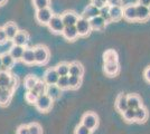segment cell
I'll use <instances>...</instances> for the list:
<instances>
[{"mask_svg": "<svg viewBox=\"0 0 150 134\" xmlns=\"http://www.w3.org/2000/svg\"><path fill=\"white\" fill-rule=\"evenodd\" d=\"M91 5H93L94 7H96L98 9H101L104 6L108 5V0H92Z\"/></svg>", "mask_w": 150, "mask_h": 134, "instance_id": "cell-40", "label": "cell"}, {"mask_svg": "<svg viewBox=\"0 0 150 134\" xmlns=\"http://www.w3.org/2000/svg\"><path fill=\"white\" fill-rule=\"evenodd\" d=\"M108 5L110 7H122V0H108Z\"/></svg>", "mask_w": 150, "mask_h": 134, "instance_id": "cell-43", "label": "cell"}, {"mask_svg": "<svg viewBox=\"0 0 150 134\" xmlns=\"http://www.w3.org/2000/svg\"><path fill=\"white\" fill-rule=\"evenodd\" d=\"M25 51V47L24 46H18V45H13L10 51H9V54L13 56V58L15 60H19L23 57V54Z\"/></svg>", "mask_w": 150, "mask_h": 134, "instance_id": "cell-22", "label": "cell"}, {"mask_svg": "<svg viewBox=\"0 0 150 134\" xmlns=\"http://www.w3.org/2000/svg\"><path fill=\"white\" fill-rule=\"evenodd\" d=\"M6 1H7V0H0V5H4Z\"/></svg>", "mask_w": 150, "mask_h": 134, "instance_id": "cell-48", "label": "cell"}, {"mask_svg": "<svg viewBox=\"0 0 150 134\" xmlns=\"http://www.w3.org/2000/svg\"><path fill=\"white\" fill-rule=\"evenodd\" d=\"M90 25H91L92 30H102L105 27L106 22L101 18L100 16H98V17L92 18V19L90 20Z\"/></svg>", "mask_w": 150, "mask_h": 134, "instance_id": "cell-25", "label": "cell"}, {"mask_svg": "<svg viewBox=\"0 0 150 134\" xmlns=\"http://www.w3.org/2000/svg\"><path fill=\"white\" fill-rule=\"evenodd\" d=\"M38 82V78L36 76L33 75H28L25 78V87L27 88V91H30L34 88V86L36 85V83Z\"/></svg>", "mask_w": 150, "mask_h": 134, "instance_id": "cell-33", "label": "cell"}, {"mask_svg": "<svg viewBox=\"0 0 150 134\" xmlns=\"http://www.w3.org/2000/svg\"><path fill=\"white\" fill-rule=\"evenodd\" d=\"M74 134H92V131L88 130L86 126H84L83 124H80L75 128V132Z\"/></svg>", "mask_w": 150, "mask_h": 134, "instance_id": "cell-39", "label": "cell"}, {"mask_svg": "<svg viewBox=\"0 0 150 134\" xmlns=\"http://www.w3.org/2000/svg\"><path fill=\"white\" fill-rule=\"evenodd\" d=\"M1 62H2V67L4 69H10L15 64V59L9 53H5L1 55Z\"/></svg>", "mask_w": 150, "mask_h": 134, "instance_id": "cell-24", "label": "cell"}, {"mask_svg": "<svg viewBox=\"0 0 150 134\" xmlns=\"http://www.w3.org/2000/svg\"><path fill=\"white\" fill-rule=\"evenodd\" d=\"M47 26H48V28H50L54 34H62L63 30H64V28H65L61 16H57V15H54V16L52 17V19L50 20V22H48Z\"/></svg>", "mask_w": 150, "mask_h": 134, "instance_id": "cell-5", "label": "cell"}, {"mask_svg": "<svg viewBox=\"0 0 150 134\" xmlns=\"http://www.w3.org/2000/svg\"><path fill=\"white\" fill-rule=\"evenodd\" d=\"M28 128H29V133L30 134H43V130H42V126L34 122V123H30L28 125Z\"/></svg>", "mask_w": 150, "mask_h": 134, "instance_id": "cell-38", "label": "cell"}, {"mask_svg": "<svg viewBox=\"0 0 150 134\" xmlns=\"http://www.w3.org/2000/svg\"><path fill=\"white\" fill-rule=\"evenodd\" d=\"M110 16L112 21H118L123 17V8L122 7H110Z\"/></svg>", "mask_w": 150, "mask_h": 134, "instance_id": "cell-26", "label": "cell"}, {"mask_svg": "<svg viewBox=\"0 0 150 134\" xmlns=\"http://www.w3.org/2000/svg\"><path fill=\"white\" fill-rule=\"evenodd\" d=\"M115 107L120 113H123L125 109H128V95H125L123 93H121L117 96L115 100Z\"/></svg>", "mask_w": 150, "mask_h": 134, "instance_id": "cell-11", "label": "cell"}, {"mask_svg": "<svg viewBox=\"0 0 150 134\" xmlns=\"http://www.w3.org/2000/svg\"><path fill=\"white\" fill-rule=\"evenodd\" d=\"M81 124H83L84 126H86L88 130L93 131L94 128H98V124H99V117L98 115L92 113V112H88L82 116Z\"/></svg>", "mask_w": 150, "mask_h": 134, "instance_id": "cell-3", "label": "cell"}, {"mask_svg": "<svg viewBox=\"0 0 150 134\" xmlns=\"http://www.w3.org/2000/svg\"><path fill=\"white\" fill-rule=\"evenodd\" d=\"M61 18L63 20V24L65 27H69V26H75L76 25V22H77V20H79V15L74 11H72V10H69V11H65V13H63L62 16H61Z\"/></svg>", "mask_w": 150, "mask_h": 134, "instance_id": "cell-7", "label": "cell"}, {"mask_svg": "<svg viewBox=\"0 0 150 134\" xmlns=\"http://www.w3.org/2000/svg\"><path fill=\"white\" fill-rule=\"evenodd\" d=\"M34 7L36 8V10L45 9V8H50V0H33Z\"/></svg>", "mask_w": 150, "mask_h": 134, "instance_id": "cell-35", "label": "cell"}, {"mask_svg": "<svg viewBox=\"0 0 150 134\" xmlns=\"http://www.w3.org/2000/svg\"><path fill=\"white\" fill-rule=\"evenodd\" d=\"M57 86H58V88L63 89H67L69 88V76H61L59 77V79H58V82L56 84Z\"/></svg>", "mask_w": 150, "mask_h": 134, "instance_id": "cell-37", "label": "cell"}, {"mask_svg": "<svg viewBox=\"0 0 150 134\" xmlns=\"http://www.w3.org/2000/svg\"><path fill=\"white\" fill-rule=\"evenodd\" d=\"M136 8H137V20H140V21H146V20L149 19L150 17V11L149 8L146 6H142V5H136Z\"/></svg>", "mask_w": 150, "mask_h": 134, "instance_id": "cell-12", "label": "cell"}, {"mask_svg": "<svg viewBox=\"0 0 150 134\" xmlns=\"http://www.w3.org/2000/svg\"><path fill=\"white\" fill-rule=\"evenodd\" d=\"M21 60L25 64L28 65L35 64V51H34V48H25V51L23 54Z\"/></svg>", "mask_w": 150, "mask_h": 134, "instance_id": "cell-21", "label": "cell"}, {"mask_svg": "<svg viewBox=\"0 0 150 134\" xmlns=\"http://www.w3.org/2000/svg\"><path fill=\"white\" fill-rule=\"evenodd\" d=\"M46 94L54 101V100L59 98V96L62 94V89L58 88L57 85H48V86H47V89H46Z\"/></svg>", "mask_w": 150, "mask_h": 134, "instance_id": "cell-23", "label": "cell"}, {"mask_svg": "<svg viewBox=\"0 0 150 134\" xmlns=\"http://www.w3.org/2000/svg\"><path fill=\"white\" fill-rule=\"evenodd\" d=\"M4 30L6 32L7 37L9 40H13L15 38V36L17 35V32H19L18 27L15 22H7L6 25L4 26Z\"/></svg>", "mask_w": 150, "mask_h": 134, "instance_id": "cell-16", "label": "cell"}, {"mask_svg": "<svg viewBox=\"0 0 150 134\" xmlns=\"http://www.w3.org/2000/svg\"><path fill=\"white\" fill-rule=\"evenodd\" d=\"M7 40H9V39H8L6 32L4 30V27H0V45L7 43Z\"/></svg>", "mask_w": 150, "mask_h": 134, "instance_id": "cell-41", "label": "cell"}, {"mask_svg": "<svg viewBox=\"0 0 150 134\" xmlns=\"http://www.w3.org/2000/svg\"><path fill=\"white\" fill-rule=\"evenodd\" d=\"M84 74V68L81 63L79 62H73L69 64V75L72 76H79L82 77Z\"/></svg>", "mask_w": 150, "mask_h": 134, "instance_id": "cell-17", "label": "cell"}, {"mask_svg": "<svg viewBox=\"0 0 150 134\" xmlns=\"http://www.w3.org/2000/svg\"><path fill=\"white\" fill-rule=\"evenodd\" d=\"M59 79V75L56 72V68H48L45 72L44 75V82L47 85H56Z\"/></svg>", "mask_w": 150, "mask_h": 134, "instance_id": "cell-8", "label": "cell"}, {"mask_svg": "<svg viewBox=\"0 0 150 134\" xmlns=\"http://www.w3.org/2000/svg\"><path fill=\"white\" fill-rule=\"evenodd\" d=\"M28 40H29V35L26 32H24V30H19L17 32V35L15 36V38L13 39V45H18V46H24L25 47V45L28 43Z\"/></svg>", "mask_w": 150, "mask_h": 134, "instance_id": "cell-13", "label": "cell"}, {"mask_svg": "<svg viewBox=\"0 0 150 134\" xmlns=\"http://www.w3.org/2000/svg\"><path fill=\"white\" fill-rule=\"evenodd\" d=\"M122 115H123V119H125V121L129 122V123H131V122H134L136 109H125V112L122 113Z\"/></svg>", "mask_w": 150, "mask_h": 134, "instance_id": "cell-36", "label": "cell"}, {"mask_svg": "<svg viewBox=\"0 0 150 134\" xmlns=\"http://www.w3.org/2000/svg\"><path fill=\"white\" fill-rule=\"evenodd\" d=\"M148 8H149V11H150V5H149V7H148Z\"/></svg>", "mask_w": 150, "mask_h": 134, "instance_id": "cell-49", "label": "cell"}, {"mask_svg": "<svg viewBox=\"0 0 150 134\" xmlns=\"http://www.w3.org/2000/svg\"><path fill=\"white\" fill-rule=\"evenodd\" d=\"M35 106L39 112H48L52 106H53V100L50 98L47 94H43V95H39L37 98V101L35 103Z\"/></svg>", "mask_w": 150, "mask_h": 134, "instance_id": "cell-2", "label": "cell"}, {"mask_svg": "<svg viewBox=\"0 0 150 134\" xmlns=\"http://www.w3.org/2000/svg\"><path fill=\"white\" fill-rule=\"evenodd\" d=\"M147 119H148V112H147V109H144V106H141V107H139V109H136L134 122H138V123H144V122H146Z\"/></svg>", "mask_w": 150, "mask_h": 134, "instance_id": "cell-27", "label": "cell"}, {"mask_svg": "<svg viewBox=\"0 0 150 134\" xmlns=\"http://www.w3.org/2000/svg\"><path fill=\"white\" fill-rule=\"evenodd\" d=\"M17 86H18V82H17V79H16L15 77H13L11 82H10L9 86H8V89H9V91H11V92L13 93V91L17 88Z\"/></svg>", "mask_w": 150, "mask_h": 134, "instance_id": "cell-44", "label": "cell"}, {"mask_svg": "<svg viewBox=\"0 0 150 134\" xmlns=\"http://www.w3.org/2000/svg\"><path fill=\"white\" fill-rule=\"evenodd\" d=\"M55 68H56V72L58 73L59 77L61 76H69V63H65V62L59 63Z\"/></svg>", "mask_w": 150, "mask_h": 134, "instance_id": "cell-29", "label": "cell"}, {"mask_svg": "<svg viewBox=\"0 0 150 134\" xmlns=\"http://www.w3.org/2000/svg\"><path fill=\"white\" fill-rule=\"evenodd\" d=\"M119 63H104V72L108 76H115L119 73Z\"/></svg>", "mask_w": 150, "mask_h": 134, "instance_id": "cell-20", "label": "cell"}, {"mask_svg": "<svg viewBox=\"0 0 150 134\" xmlns=\"http://www.w3.org/2000/svg\"><path fill=\"white\" fill-rule=\"evenodd\" d=\"M4 69V67H2V62H1V55H0V70Z\"/></svg>", "mask_w": 150, "mask_h": 134, "instance_id": "cell-47", "label": "cell"}, {"mask_svg": "<svg viewBox=\"0 0 150 134\" xmlns=\"http://www.w3.org/2000/svg\"><path fill=\"white\" fill-rule=\"evenodd\" d=\"M35 51V64L44 65L50 59V51L46 46L38 45L34 48Z\"/></svg>", "mask_w": 150, "mask_h": 134, "instance_id": "cell-1", "label": "cell"}, {"mask_svg": "<svg viewBox=\"0 0 150 134\" xmlns=\"http://www.w3.org/2000/svg\"><path fill=\"white\" fill-rule=\"evenodd\" d=\"M142 106V101L137 94L128 95V107L132 109H137Z\"/></svg>", "mask_w": 150, "mask_h": 134, "instance_id": "cell-18", "label": "cell"}, {"mask_svg": "<svg viewBox=\"0 0 150 134\" xmlns=\"http://www.w3.org/2000/svg\"><path fill=\"white\" fill-rule=\"evenodd\" d=\"M104 63H118V53L114 49H109L103 54Z\"/></svg>", "mask_w": 150, "mask_h": 134, "instance_id": "cell-28", "label": "cell"}, {"mask_svg": "<svg viewBox=\"0 0 150 134\" xmlns=\"http://www.w3.org/2000/svg\"><path fill=\"white\" fill-rule=\"evenodd\" d=\"M38 96L39 95H38L36 92H34L33 89H30V91H27V93L25 94V100L27 103L34 104V105H35V103H36V101H37Z\"/></svg>", "mask_w": 150, "mask_h": 134, "instance_id": "cell-34", "label": "cell"}, {"mask_svg": "<svg viewBox=\"0 0 150 134\" xmlns=\"http://www.w3.org/2000/svg\"><path fill=\"white\" fill-rule=\"evenodd\" d=\"M123 17L128 21H134L137 20V8L136 5H127L123 7Z\"/></svg>", "mask_w": 150, "mask_h": 134, "instance_id": "cell-9", "label": "cell"}, {"mask_svg": "<svg viewBox=\"0 0 150 134\" xmlns=\"http://www.w3.org/2000/svg\"><path fill=\"white\" fill-rule=\"evenodd\" d=\"M0 91H1V88H0Z\"/></svg>", "mask_w": 150, "mask_h": 134, "instance_id": "cell-50", "label": "cell"}, {"mask_svg": "<svg viewBox=\"0 0 150 134\" xmlns=\"http://www.w3.org/2000/svg\"><path fill=\"white\" fill-rule=\"evenodd\" d=\"M138 4H139V5H142V6L149 7L150 0H138Z\"/></svg>", "mask_w": 150, "mask_h": 134, "instance_id": "cell-46", "label": "cell"}, {"mask_svg": "<svg viewBox=\"0 0 150 134\" xmlns=\"http://www.w3.org/2000/svg\"><path fill=\"white\" fill-rule=\"evenodd\" d=\"M47 84L45 83L44 81H40V79H38V82L36 83V85L34 86V88L33 91L34 92H36L38 95H43V94H46V89H47Z\"/></svg>", "mask_w": 150, "mask_h": 134, "instance_id": "cell-30", "label": "cell"}, {"mask_svg": "<svg viewBox=\"0 0 150 134\" xmlns=\"http://www.w3.org/2000/svg\"><path fill=\"white\" fill-rule=\"evenodd\" d=\"M13 77L7 69L0 70V88H8Z\"/></svg>", "mask_w": 150, "mask_h": 134, "instance_id": "cell-15", "label": "cell"}, {"mask_svg": "<svg viewBox=\"0 0 150 134\" xmlns=\"http://www.w3.org/2000/svg\"><path fill=\"white\" fill-rule=\"evenodd\" d=\"M17 134H30L29 133V128H28V125H20L18 128H17Z\"/></svg>", "mask_w": 150, "mask_h": 134, "instance_id": "cell-42", "label": "cell"}, {"mask_svg": "<svg viewBox=\"0 0 150 134\" xmlns=\"http://www.w3.org/2000/svg\"><path fill=\"white\" fill-rule=\"evenodd\" d=\"M53 16H54V13H52L50 8H45V9H40V10L36 11V20L40 25H48Z\"/></svg>", "mask_w": 150, "mask_h": 134, "instance_id": "cell-6", "label": "cell"}, {"mask_svg": "<svg viewBox=\"0 0 150 134\" xmlns=\"http://www.w3.org/2000/svg\"><path fill=\"white\" fill-rule=\"evenodd\" d=\"M69 84L71 89H77L82 84V77L69 75Z\"/></svg>", "mask_w": 150, "mask_h": 134, "instance_id": "cell-31", "label": "cell"}, {"mask_svg": "<svg viewBox=\"0 0 150 134\" xmlns=\"http://www.w3.org/2000/svg\"><path fill=\"white\" fill-rule=\"evenodd\" d=\"M100 17L105 21L106 24L112 21L111 20V16H110V6L109 5H106V6H104L103 8L100 9Z\"/></svg>", "mask_w": 150, "mask_h": 134, "instance_id": "cell-32", "label": "cell"}, {"mask_svg": "<svg viewBox=\"0 0 150 134\" xmlns=\"http://www.w3.org/2000/svg\"><path fill=\"white\" fill-rule=\"evenodd\" d=\"M13 97V92L8 88H1L0 91V106H7Z\"/></svg>", "mask_w": 150, "mask_h": 134, "instance_id": "cell-19", "label": "cell"}, {"mask_svg": "<svg viewBox=\"0 0 150 134\" xmlns=\"http://www.w3.org/2000/svg\"><path fill=\"white\" fill-rule=\"evenodd\" d=\"M98 16H100V9H98V8L94 7L93 5H88V6L83 10L81 17L84 18V19L91 20L92 18H95V17H98Z\"/></svg>", "mask_w": 150, "mask_h": 134, "instance_id": "cell-10", "label": "cell"}, {"mask_svg": "<svg viewBox=\"0 0 150 134\" xmlns=\"http://www.w3.org/2000/svg\"><path fill=\"white\" fill-rule=\"evenodd\" d=\"M75 27H76V30H77L79 36H81V37H85V36L90 35V32L92 30L91 25H90V20L84 19V18H82V17L79 18Z\"/></svg>", "mask_w": 150, "mask_h": 134, "instance_id": "cell-4", "label": "cell"}, {"mask_svg": "<svg viewBox=\"0 0 150 134\" xmlns=\"http://www.w3.org/2000/svg\"><path fill=\"white\" fill-rule=\"evenodd\" d=\"M144 78H146V81L150 83V66H148V67L144 69Z\"/></svg>", "mask_w": 150, "mask_h": 134, "instance_id": "cell-45", "label": "cell"}, {"mask_svg": "<svg viewBox=\"0 0 150 134\" xmlns=\"http://www.w3.org/2000/svg\"><path fill=\"white\" fill-rule=\"evenodd\" d=\"M62 35L64 36V38L69 40V41H73V40H75V39L79 37V34H77V30H76V27L75 26L65 27L62 32Z\"/></svg>", "mask_w": 150, "mask_h": 134, "instance_id": "cell-14", "label": "cell"}]
</instances>
